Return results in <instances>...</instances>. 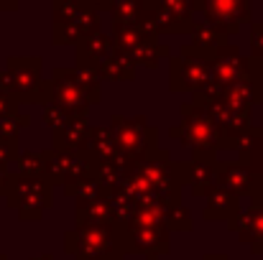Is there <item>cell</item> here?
<instances>
[]
</instances>
